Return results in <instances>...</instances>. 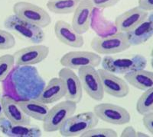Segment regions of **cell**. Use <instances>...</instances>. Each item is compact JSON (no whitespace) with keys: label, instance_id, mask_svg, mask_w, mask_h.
Here are the masks:
<instances>
[{"label":"cell","instance_id":"6da1fadb","mask_svg":"<svg viewBox=\"0 0 153 137\" xmlns=\"http://www.w3.org/2000/svg\"><path fill=\"white\" fill-rule=\"evenodd\" d=\"M9 76L17 101L36 99L46 85L36 68L31 66H16Z\"/></svg>","mask_w":153,"mask_h":137},{"label":"cell","instance_id":"7a4b0ae2","mask_svg":"<svg viewBox=\"0 0 153 137\" xmlns=\"http://www.w3.org/2000/svg\"><path fill=\"white\" fill-rule=\"evenodd\" d=\"M102 68L114 74L125 75L136 70H144L147 59L141 54H132L127 56H105L101 62Z\"/></svg>","mask_w":153,"mask_h":137},{"label":"cell","instance_id":"3957f363","mask_svg":"<svg viewBox=\"0 0 153 137\" xmlns=\"http://www.w3.org/2000/svg\"><path fill=\"white\" fill-rule=\"evenodd\" d=\"M131 47L127 33L120 32L108 36L94 37L91 41V48L100 55L120 53Z\"/></svg>","mask_w":153,"mask_h":137},{"label":"cell","instance_id":"277c9868","mask_svg":"<svg viewBox=\"0 0 153 137\" xmlns=\"http://www.w3.org/2000/svg\"><path fill=\"white\" fill-rule=\"evenodd\" d=\"M99 120L94 111L73 115L64 123L59 133L61 136L65 137L80 136L87 131L97 127Z\"/></svg>","mask_w":153,"mask_h":137},{"label":"cell","instance_id":"5b68a950","mask_svg":"<svg viewBox=\"0 0 153 137\" xmlns=\"http://www.w3.org/2000/svg\"><path fill=\"white\" fill-rule=\"evenodd\" d=\"M76 104V102L66 100L53 106L43 120V130L47 133L59 131L68 118L75 114Z\"/></svg>","mask_w":153,"mask_h":137},{"label":"cell","instance_id":"8992f818","mask_svg":"<svg viewBox=\"0 0 153 137\" xmlns=\"http://www.w3.org/2000/svg\"><path fill=\"white\" fill-rule=\"evenodd\" d=\"M4 26L12 32L34 44H39L45 40V34L42 28L20 19L15 15L8 16L4 21Z\"/></svg>","mask_w":153,"mask_h":137},{"label":"cell","instance_id":"52a82bcc","mask_svg":"<svg viewBox=\"0 0 153 137\" xmlns=\"http://www.w3.org/2000/svg\"><path fill=\"white\" fill-rule=\"evenodd\" d=\"M13 12L19 18L45 28L51 23V18L43 8L31 2H18L13 5Z\"/></svg>","mask_w":153,"mask_h":137},{"label":"cell","instance_id":"ba28073f","mask_svg":"<svg viewBox=\"0 0 153 137\" xmlns=\"http://www.w3.org/2000/svg\"><path fill=\"white\" fill-rule=\"evenodd\" d=\"M78 77L83 89L87 95L97 101H102L104 97V90L99 73L92 66L80 68L78 70Z\"/></svg>","mask_w":153,"mask_h":137},{"label":"cell","instance_id":"9c48e42d","mask_svg":"<svg viewBox=\"0 0 153 137\" xmlns=\"http://www.w3.org/2000/svg\"><path fill=\"white\" fill-rule=\"evenodd\" d=\"M101 62L102 58L100 54L84 51H71L63 55L60 59V63L63 67L73 70H78L80 68L87 66L96 68L101 64Z\"/></svg>","mask_w":153,"mask_h":137},{"label":"cell","instance_id":"30bf717a","mask_svg":"<svg viewBox=\"0 0 153 137\" xmlns=\"http://www.w3.org/2000/svg\"><path fill=\"white\" fill-rule=\"evenodd\" d=\"M94 112L99 120L113 125H124L131 120L130 114L126 108L110 103L97 104Z\"/></svg>","mask_w":153,"mask_h":137},{"label":"cell","instance_id":"8fae6325","mask_svg":"<svg viewBox=\"0 0 153 137\" xmlns=\"http://www.w3.org/2000/svg\"><path fill=\"white\" fill-rule=\"evenodd\" d=\"M49 47L43 44H35L24 47L14 53L16 66H33L42 63L49 55Z\"/></svg>","mask_w":153,"mask_h":137},{"label":"cell","instance_id":"7c38bea8","mask_svg":"<svg viewBox=\"0 0 153 137\" xmlns=\"http://www.w3.org/2000/svg\"><path fill=\"white\" fill-rule=\"evenodd\" d=\"M97 71L105 93L117 98H123L128 95L130 89L126 80L103 68L97 70Z\"/></svg>","mask_w":153,"mask_h":137},{"label":"cell","instance_id":"4fadbf2b","mask_svg":"<svg viewBox=\"0 0 153 137\" xmlns=\"http://www.w3.org/2000/svg\"><path fill=\"white\" fill-rule=\"evenodd\" d=\"M58 77L64 82L66 95L65 99L78 104L83 97V87L78 77L73 70L63 67L58 73Z\"/></svg>","mask_w":153,"mask_h":137},{"label":"cell","instance_id":"5bb4252c","mask_svg":"<svg viewBox=\"0 0 153 137\" xmlns=\"http://www.w3.org/2000/svg\"><path fill=\"white\" fill-rule=\"evenodd\" d=\"M54 34L61 43L74 48H80L84 46V39L76 32L72 24L63 20H58L54 24Z\"/></svg>","mask_w":153,"mask_h":137},{"label":"cell","instance_id":"9a60e30c","mask_svg":"<svg viewBox=\"0 0 153 137\" xmlns=\"http://www.w3.org/2000/svg\"><path fill=\"white\" fill-rule=\"evenodd\" d=\"M149 12L139 6H136L121 15L115 19V25L118 32L129 33L148 16Z\"/></svg>","mask_w":153,"mask_h":137},{"label":"cell","instance_id":"2e32d148","mask_svg":"<svg viewBox=\"0 0 153 137\" xmlns=\"http://www.w3.org/2000/svg\"><path fill=\"white\" fill-rule=\"evenodd\" d=\"M94 5L90 0H80L74 12L71 24L80 34L86 33L90 28Z\"/></svg>","mask_w":153,"mask_h":137},{"label":"cell","instance_id":"e0dca14e","mask_svg":"<svg viewBox=\"0 0 153 137\" xmlns=\"http://www.w3.org/2000/svg\"><path fill=\"white\" fill-rule=\"evenodd\" d=\"M2 99L4 115L6 119L16 124L31 125V118L25 113L16 99L9 95H4Z\"/></svg>","mask_w":153,"mask_h":137},{"label":"cell","instance_id":"ac0fdd59","mask_svg":"<svg viewBox=\"0 0 153 137\" xmlns=\"http://www.w3.org/2000/svg\"><path fill=\"white\" fill-rule=\"evenodd\" d=\"M0 131L9 137H40L42 136V130L38 126L16 124L5 117L0 120Z\"/></svg>","mask_w":153,"mask_h":137},{"label":"cell","instance_id":"d6986e66","mask_svg":"<svg viewBox=\"0 0 153 137\" xmlns=\"http://www.w3.org/2000/svg\"><path fill=\"white\" fill-rule=\"evenodd\" d=\"M65 95L66 91L63 81L59 77H54L45 85L36 100L43 104H50L60 101L65 97Z\"/></svg>","mask_w":153,"mask_h":137},{"label":"cell","instance_id":"ffe728a7","mask_svg":"<svg viewBox=\"0 0 153 137\" xmlns=\"http://www.w3.org/2000/svg\"><path fill=\"white\" fill-rule=\"evenodd\" d=\"M127 34L131 46L141 45L148 41L153 36V12Z\"/></svg>","mask_w":153,"mask_h":137},{"label":"cell","instance_id":"44dd1931","mask_svg":"<svg viewBox=\"0 0 153 137\" xmlns=\"http://www.w3.org/2000/svg\"><path fill=\"white\" fill-rule=\"evenodd\" d=\"M128 84L139 90L146 91L153 87V72L144 70H136L124 75Z\"/></svg>","mask_w":153,"mask_h":137},{"label":"cell","instance_id":"7402d4cb","mask_svg":"<svg viewBox=\"0 0 153 137\" xmlns=\"http://www.w3.org/2000/svg\"><path fill=\"white\" fill-rule=\"evenodd\" d=\"M19 106L24 112L34 120L43 122L49 111L47 104L38 101L36 99L18 101Z\"/></svg>","mask_w":153,"mask_h":137},{"label":"cell","instance_id":"603a6c76","mask_svg":"<svg viewBox=\"0 0 153 137\" xmlns=\"http://www.w3.org/2000/svg\"><path fill=\"white\" fill-rule=\"evenodd\" d=\"M80 0H48L47 8L50 12L57 15L74 13Z\"/></svg>","mask_w":153,"mask_h":137},{"label":"cell","instance_id":"cb8c5ba5","mask_svg":"<svg viewBox=\"0 0 153 137\" xmlns=\"http://www.w3.org/2000/svg\"><path fill=\"white\" fill-rule=\"evenodd\" d=\"M136 111L141 115L153 111V87L144 91L136 103Z\"/></svg>","mask_w":153,"mask_h":137},{"label":"cell","instance_id":"d4e9b609","mask_svg":"<svg viewBox=\"0 0 153 137\" xmlns=\"http://www.w3.org/2000/svg\"><path fill=\"white\" fill-rule=\"evenodd\" d=\"M13 54H5L0 56V82H4L15 67Z\"/></svg>","mask_w":153,"mask_h":137},{"label":"cell","instance_id":"484cf974","mask_svg":"<svg viewBox=\"0 0 153 137\" xmlns=\"http://www.w3.org/2000/svg\"><path fill=\"white\" fill-rule=\"evenodd\" d=\"M117 131L110 128H94L82 134L80 137H117Z\"/></svg>","mask_w":153,"mask_h":137},{"label":"cell","instance_id":"4316f807","mask_svg":"<svg viewBox=\"0 0 153 137\" xmlns=\"http://www.w3.org/2000/svg\"><path fill=\"white\" fill-rule=\"evenodd\" d=\"M16 45V38L9 32L0 29V51H7Z\"/></svg>","mask_w":153,"mask_h":137},{"label":"cell","instance_id":"83f0119b","mask_svg":"<svg viewBox=\"0 0 153 137\" xmlns=\"http://www.w3.org/2000/svg\"><path fill=\"white\" fill-rule=\"evenodd\" d=\"M94 8L97 9H108L115 6L120 0H90Z\"/></svg>","mask_w":153,"mask_h":137},{"label":"cell","instance_id":"f1b7e54d","mask_svg":"<svg viewBox=\"0 0 153 137\" xmlns=\"http://www.w3.org/2000/svg\"><path fill=\"white\" fill-rule=\"evenodd\" d=\"M143 123L145 128L153 136V111L143 115Z\"/></svg>","mask_w":153,"mask_h":137},{"label":"cell","instance_id":"f546056e","mask_svg":"<svg viewBox=\"0 0 153 137\" xmlns=\"http://www.w3.org/2000/svg\"><path fill=\"white\" fill-rule=\"evenodd\" d=\"M138 6L147 12L153 11V0H139Z\"/></svg>","mask_w":153,"mask_h":137},{"label":"cell","instance_id":"4dcf8cb0","mask_svg":"<svg viewBox=\"0 0 153 137\" xmlns=\"http://www.w3.org/2000/svg\"><path fill=\"white\" fill-rule=\"evenodd\" d=\"M121 137H137V131L133 127H126L121 133Z\"/></svg>","mask_w":153,"mask_h":137},{"label":"cell","instance_id":"1f68e13d","mask_svg":"<svg viewBox=\"0 0 153 137\" xmlns=\"http://www.w3.org/2000/svg\"><path fill=\"white\" fill-rule=\"evenodd\" d=\"M4 118H5V115H4L3 111V105H2V96L0 95V120H2Z\"/></svg>","mask_w":153,"mask_h":137},{"label":"cell","instance_id":"d6a6232c","mask_svg":"<svg viewBox=\"0 0 153 137\" xmlns=\"http://www.w3.org/2000/svg\"><path fill=\"white\" fill-rule=\"evenodd\" d=\"M137 137H149V136L143 132H137Z\"/></svg>","mask_w":153,"mask_h":137},{"label":"cell","instance_id":"836d02e7","mask_svg":"<svg viewBox=\"0 0 153 137\" xmlns=\"http://www.w3.org/2000/svg\"><path fill=\"white\" fill-rule=\"evenodd\" d=\"M151 66L153 69V59H152V60H151Z\"/></svg>","mask_w":153,"mask_h":137},{"label":"cell","instance_id":"e575fe53","mask_svg":"<svg viewBox=\"0 0 153 137\" xmlns=\"http://www.w3.org/2000/svg\"><path fill=\"white\" fill-rule=\"evenodd\" d=\"M151 56H152V59H153V49H152V52H151Z\"/></svg>","mask_w":153,"mask_h":137},{"label":"cell","instance_id":"d590c367","mask_svg":"<svg viewBox=\"0 0 153 137\" xmlns=\"http://www.w3.org/2000/svg\"><path fill=\"white\" fill-rule=\"evenodd\" d=\"M0 132H1V131H0Z\"/></svg>","mask_w":153,"mask_h":137}]
</instances>
